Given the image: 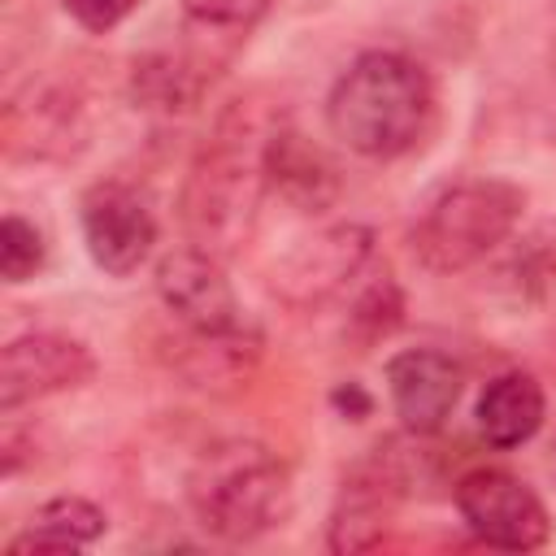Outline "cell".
I'll list each match as a JSON object with an SVG mask.
<instances>
[{
  "label": "cell",
  "mask_w": 556,
  "mask_h": 556,
  "mask_svg": "<svg viewBox=\"0 0 556 556\" xmlns=\"http://www.w3.org/2000/svg\"><path fill=\"white\" fill-rule=\"evenodd\" d=\"M552 478H556V439H552Z\"/></svg>",
  "instance_id": "24"
},
{
  "label": "cell",
  "mask_w": 556,
  "mask_h": 556,
  "mask_svg": "<svg viewBox=\"0 0 556 556\" xmlns=\"http://www.w3.org/2000/svg\"><path fill=\"white\" fill-rule=\"evenodd\" d=\"M543 417H547L543 382H539L534 374H526V369H504V374H495V378L482 387L478 404H473L478 434H482L491 447H500V452L530 443V439L539 434Z\"/></svg>",
  "instance_id": "15"
},
{
  "label": "cell",
  "mask_w": 556,
  "mask_h": 556,
  "mask_svg": "<svg viewBox=\"0 0 556 556\" xmlns=\"http://www.w3.org/2000/svg\"><path fill=\"white\" fill-rule=\"evenodd\" d=\"M526 213V191L508 178H460L430 195L413 222V256L430 274H460L486 261L504 239H513Z\"/></svg>",
  "instance_id": "4"
},
{
  "label": "cell",
  "mask_w": 556,
  "mask_h": 556,
  "mask_svg": "<svg viewBox=\"0 0 556 556\" xmlns=\"http://www.w3.org/2000/svg\"><path fill=\"white\" fill-rule=\"evenodd\" d=\"M434 113H439L434 78L426 74L421 61L395 48L361 52L326 96L330 135L365 161L408 156L430 135Z\"/></svg>",
  "instance_id": "2"
},
{
  "label": "cell",
  "mask_w": 556,
  "mask_h": 556,
  "mask_svg": "<svg viewBox=\"0 0 556 556\" xmlns=\"http://www.w3.org/2000/svg\"><path fill=\"white\" fill-rule=\"evenodd\" d=\"M43 261H48L43 230L35 222H26L22 213H4V222H0V278L9 287H22L43 269Z\"/></svg>",
  "instance_id": "21"
},
{
  "label": "cell",
  "mask_w": 556,
  "mask_h": 556,
  "mask_svg": "<svg viewBox=\"0 0 556 556\" xmlns=\"http://www.w3.org/2000/svg\"><path fill=\"white\" fill-rule=\"evenodd\" d=\"M91 143V117L74 87L26 83L4 100L0 148L17 165H70Z\"/></svg>",
  "instance_id": "6"
},
{
  "label": "cell",
  "mask_w": 556,
  "mask_h": 556,
  "mask_svg": "<svg viewBox=\"0 0 556 556\" xmlns=\"http://www.w3.org/2000/svg\"><path fill=\"white\" fill-rule=\"evenodd\" d=\"M187 339L178 343V369L195 387H226L243 382L252 365L261 361V334L256 326L239 321L230 330H182Z\"/></svg>",
  "instance_id": "17"
},
{
  "label": "cell",
  "mask_w": 556,
  "mask_h": 556,
  "mask_svg": "<svg viewBox=\"0 0 556 556\" xmlns=\"http://www.w3.org/2000/svg\"><path fill=\"white\" fill-rule=\"evenodd\" d=\"M152 287L182 330H230L243 321L239 295L226 278V261L195 243L165 252L152 269Z\"/></svg>",
  "instance_id": "10"
},
{
  "label": "cell",
  "mask_w": 556,
  "mask_h": 556,
  "mask_svg": "<svg viewBox=\"0 0 556 556\" xmlns=\"http://www.w3.org/2000/svg\"><path fill=\"white\" fill-rule=\"evenodd\" d=\"M374 261V230L365 222H330L295 239L269 269V291L287 308H321L356 291Z\"/></svg>",
  "instance_id": "5"
},
{
  "label": "cell",
  "mask_w": 556,
  "mask_h": 556,
  "mask_svg": "<svg viewBox=\"0 0 556 556\" xmlns=\"http://www.w3.org/2000/svg\"><path fill=\"white\" fill-rule=\"evenodd\" d=\"M465 391V369L439 348H404L387 361V395L404 430L434 434Z\"/></svg>",
  "instance_id": "11"
},
{
  "label": "cell",
  "mask_w": 556,
  "mask_h": 556,
  "mask_svg": "<svg viewBox=\"0 0 556 556\" xmlns=\"http://www.w3.org/2000/svg\"><path fill=\"white\" fill-rule=\"evenodd\" d=\"M61 9H65L70 22H78L83 30L109 35V30H117V26L139 9V0H61Z\"/></svg>",
  "instance_id": "22"
},
{
  "label": "cell",
  "mask_w": 556,
  "mask_h": 556,
  "mask_svg": "<svg viewBox=\"0 0 556 556\" xmlns=\"http://www.w3.org/2000/svg\"><path fill=\"white\" fill-rule=\"evenodd\" d=\"M456 513L460 521L500 552H534L552 539V513L539 500V491L530 482H521L508 469L495 465H478L469 473L456 478L452 486Z\"/></svg>",
  "instance_id": "7"
},
{
  "label": "cell",
  "mask_w": 556,
  "mask_h": 556,
  "mask_svg": "<svg viewBox=\"0 0 556 556\" xmlns=\"http://www.w3.org/2000/svg\"><path fill=\"white\" fill-rule=\"evenodd\" d=\"M400 500H404V491L382 473V465L374 456L361 460L334 495V508H330V521H326V547L339 552V556L382 547Z\"/></svg>",
  "instance_id": "13"
},
{
  "label": "cell",
  "mask_w": 556,
  "mask_h": 556,
  "mask_svg": "<svg viewBox=\"0 0 556 556\" xmlns=\"http://www.w3.org/2000/svg\"><path fill=\"white\" fill-rule=\"evenodd\" d=\"M217 74H222V65L187 43L178 52H143V56H135L130 74H126V91H130L135 109L169 117V113L195 109Z\"/></svg>",
  "instance_id": "14"
},
{
  "label": "cell",
  "mask_w": 556,
  "mask_h": 556,
  "mask_svg": "<svg viewBox=\"0 0 556 556\" xmlns=\"http://www.w3.org/2000/svg\"><path fill=\"white\" fill-rule=\"evenodd\" d=\"M513 274H517V291L556 317V222L534 226L513 256Z\"/></svg>",
  "instance_id": "20"
},
{
  "label": "cell",
  "mask_w": 556,
  "mask_h": 556,
  "mask_svg": "<svg viewBox=\"0 0 556 556\" xmlns=\"http://www.w3.org/2000/svg\"><path fill=\"white\" fill-rule=\"evenodd\" d=\"M400 321H404V291H400V282L387 269L378 278H369V282L361 278L356 282V295H352V308H348V334L361 348H374Z\"/></svg>",
  "instance_id": "19"
},
{
  "label": "cell",
  "mask_w": 556,
  "mask_h": 556,
  "mask_svg": "<svg viewBox=\"0 0 556 556\" xmlns=\"http://www.w3.org/2000/svg\"><path fill=\"white\" fill-rule=\"evenodd\" d=\"M291 504L287 460L256 439H222L204 447L187 473V508L195 526L222 543H252L278 530Z\"/></svg>",
  "instance_id": "3"
},
{
  "label": "cell",
  "mask_w": 556,
  "mask_h": 556,
  "mask_svg": "<svg viewBox=\"0 0 556 556\" xmlns=\"http://www.w3.org/2000/svg\"><path fill=\"white\" fill-rule=\"evenodd\" d=\"M269 0H182V30L195 52L226 65L230 52L265 22Z\"/></svg>",
  "instance_id": "18"
},
{
  "label": "cell",
  "mask_w": 556,
  "mask_h": 556,
  "mask_svg": "<svg viewBox=\"0 0 556 556\" xmlns=\"http://www.w3.org/2000/svg\"><path fill=\"white\" fill-rule=\"evenodd\" d=\"M78 226H83V243L96 269H104L109 278H130L156 248V213L152 204L126 187V182H96L83 191L78 200Z\"/></svg>",
  "instance_id": "8"
},
{
  "label": "cell",
  "mask_w": 556,
  "mask_h": 556,
  "mask_svg": "<svg viewBox=\"0 0 556 556\" xmlns=\"http://www.w3.org/2000/svg\"><path fill=\"white\" fill-rule=\"evenodd\" d=\"M278 122L282 113L261 96H243L217 117V130L195 152L178 195V222L187 230V243L213 252L217 261H230L252 243L261 226V204L269 195L265 143Z\"/></svg>",
  "instance_id": "1"
},
{
  "label": "cell",
  "mask_w": 556,
  "mask_h": 556,
  "mask_svg": "<svg viewBox=\"0 0 556 556\" xmlns=\"http://www.w3.org/2000/svg\"><path fill=\"white\" fill-rule=\"evenodd\" d=\"M330 404H334V408H343V413H352V421H361V417L374 408V400H369V395H365L356 382L334 387V391H330Z\"/></svg>",
  "instance_id": "23"
},
{
  "label": "cell",
  "mask_w": 556,
  "mask_h": 556,
  "mask_svg": "<svg viewBox=\"0 0 556 556\" xmlns=\"http://www.w3.org/2000/svg\"><path fill=\"white\" fill-rule=\"evenodd\" d=\"M96 356L83 339L61 330H30L4 343L0 352V413H17L48 395L87 387Z\"/></svg>",
  "instance_id": "9"
},
{
  "label": "cell",
  "mask_w": 556,
  "mask_h": 556,
  "mask_svg": "<svg viewBox=\"0 0 556 556\" xmlns=\"http://www.w3.org/2000/svg\"><path fill=\"white\" fill-rule=\"evenodd\" d=\"M265 182H269V195H278L282 204L308 217L326 213L343 191V178L330 152L313 143L304 130H295L287 117L274 126L265 143Z\"/></svg>",
  "instance_id": "12"
},
{
  "label": "cell",
  "mask_w": 556,
  "mask_h": 556,
  "mask_svg": "<svg viewBox=\"0 0 556 556\" xmlns=\"http://www.w3.org/2000/svg\"><path fill=\"white\" fill-rule=\"evenodd\" d=\"M104 530H109V517H104L100 504H91L87 495H52V500H43V504L30 513L26 530L4 543V552H9V556L83 552V547H91Z\"/></svg>",
  "instance_id": "16"
}]
</instances>
